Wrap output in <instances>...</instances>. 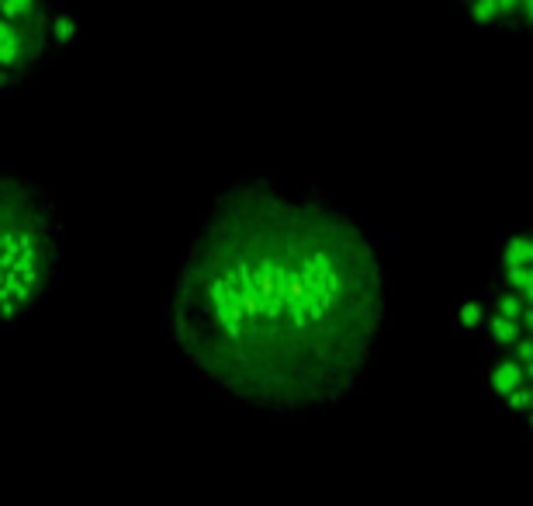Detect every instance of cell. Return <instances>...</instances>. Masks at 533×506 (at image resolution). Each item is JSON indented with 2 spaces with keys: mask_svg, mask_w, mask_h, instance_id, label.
<instances>
[{
  "mask_svg": "<svg viewBox=\"0 0 533 506\" xmlns=\"http://www.w3.org/2000/svg\"><path fill=\"white\" fill-rule=\"evenodd\" d=\"M471 336L485 392L533 437V229L499 240L485 285L471 299Z\"/></svg>",
  "mask_w": 533,
  "mask_h": 506,
  "instance_id": "2",
  "label": "cell"
},
{
  "mask_svg": "<svg viewBox=\"0 0 533 506\" xmlns=\"http://www.w3.org/2000/svg\"><path fill=\"white\" fill-rule=\"evenodd\" d=\"M77 39L69 0H0V97L35 87Z\"/></svg>",
  "mask_w": 533,
  "mask_h": 506,
  "instance_id": "4",
  "label": "cell"
},
{
  "mask_svg": "<svg viewBox=\"0 0 533 506\" xmlns=\"http://www.w3.org/2000/svg\"><path fill=\"white\" fill-rule=\"evenodd\" d=\"M450 4L474 28L533 39V0H450Z\"/></svg>",
  "mask_w": 533,
  "mask_h": 506,
  "instance_id": "5",
  "label": "cell"
},
{
  "mask_svg": "<svg viewBox=\"0 0 533 506\" xmlns=\"http://www.w3.org/2000/svg\"><path fill=\"white\" fill-rule=\"evenodd\" d=\"M392 323L378 236L339 205L274 174H243L194 225L167 327L201 382L266 419L350 402Z\"/></svg>",
  "mask_w": 533,
  "mask_h": 506,
  "instance_id": "1",
  "label": "cell"
},
{
  "mask_svg": "<svg viewBox=\"0 0 533 506\" xmlns=\"http://www.w3.org/2000/svg\"><path fill=\"white\" fill-rule=\"evenodd\" d=\"M67 233L56 198L35 177L0 180V319L18 327L35 316L63 267Z\"/></svg>",
  "mask_w": 533,
  "mask_h": 506,
  "instance_id": "3",
  "label": "cell"
}]
</instances>
